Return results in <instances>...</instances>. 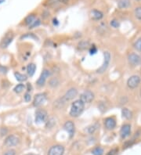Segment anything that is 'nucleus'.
I'll return each instance as SVG.
<instances>
[{
    "label": "nucleus",
    "instance_id": "obj_1",
    "mask_svg": "<svg viewBox=\"0 0 141 155\" xmlns=\"http://www.w3.org/2000/svg\"><path fill=\"white\" fill-rule=\"evenodd\" d=\"M84 107H85V103L80 100V99L75 100L71 104V110H70V115L74 118L78 117L79 115L83 112Z\"/></svg>",
    "mask_w": 141,
    "mask_h": 155
},
{
    "label": "nucleus",
    "instance_id": "obj_2",
    "mask_svg": "<svg viewBox=\"0 0 141 155\" xmlns=\"http://www.w3.org/2000/svg\"><path fill=\"white\" fill-rule=\"evenodd\" d=\"M20 142L19 138L15 136V135H10L9 136L6 138L4 141V145L7 147H13V146H17Z\"/></svg>",
    "mask_w": 141,
    "mask_h": 155
},
{
    "label": "nucleus",
    "instance_id": "obj_3",
    "mask_svg": "<svg viewBox=\"0 0 141 155\" xmlns=\"http://www.w3.org/2000/svg\"><path fill=\"white\" fill-rule=\"evenodd\" d=\"M48 114L45 110L38 109L35 112V122L41 123L47 121Z\"/></svg>",
    "mask_w": 141,
    "mask_h": 155
},
{
    "label": "nucleus",
    "instance_id": "obj_4",
    "mask_svg": "<svg viewBox=\"0 0 141 155\" xmlns=\"http://www.w3.org/2000/svg\"><path fill=\"white\" fill-rule=\"evenodd\" d=\"M13 39V34L12 32H9L6 33L5 35V36L3 37V38L2 39L1 42H0V47L2 49H6L8 46H10V44L12 42Z\"/></svg>",
    "mask_w": 141,
    "mask_h": 155
},
{
    "label": "nucleus",
    "instance_id": "obj_5",
    "mask_svg": "<svg viewBox=\"0 0 141 155\" xmlns=\"http://www.w3.org/2000/svg\"><path fill=\"white\" fill-rule=\"evenodd\" d=\"M80 100L84 103H90L94 100V94L90 90H86L81 94Z\"/></svg>",
    "mask_w": 141,
    "mask_h": 155
},
{
    "label": "nucleus",
    "instance_id": "obj_6",
    "mask_svg": "<svg viewBox=\"0 0 141 155\" xmlns=\"http://www.w3.org/2000/svg\"><path fill=\"white\" fill-rule=\"evenodd\" d=\"M128 63L132 66H137L141 63L140 56L135 53H132L128 56Z\"/></svg>",
    "mask_w": 141,
    "mask_h": 155
},
{
    "label": "nucleus",
    "instance_id": "obj_7",
    "mask_svg": "<svg viewBox=\"0 0 141 155\" xmlns=\"http://www.w3.org/2000/svg\"><path fill=\"white\" fill-rule=\"evenodd\" d=\"M140 83V78L137 75H132L127 81V85L129 89H136Z\"/></svg>",
    "mask_w": 141,
    "mask_h": 155
},
{
    "label": "nucleus",
    "instance_id": "obj_8",
    "mask_svg": "<svg viewBox=\"0 0 141 155\" xmlns=\"http://www.w3.org/2000/svg\"><path fill=\"white\" fill-rule=\"evenodd\" d=\"M110 60H111V54H110V53H108V52H105V53H104V61H103V65L97 70V73H100V74L103 73L104 71L107 69L108 65H109V63H110Z\"/></svg>",
    "mask_w": 141,
    "mask_h": 155
},
{
    "label": "nucleus",
    "instance_id": "obj_9",
    "mask_svg": "<svg viewBox=\"0 0 141 155\" xmlns=\"http://www.w3.org/2000/svg\"><path fill=\"white\" fill-rule=\"evenodd\" d=\"M64 148L61 145H55L51 146L48 151V155H63Z\"/></svg>",
    "mask_w": 141,
    "mask_h": 155
},
{
    "label": "nucleus",
    "instance_id": "obj_10",
    "mask_svg": "<svg viewBox=\"0 0 141 155\" xmlns=\"http://www.w3.org/2000/svg\"><path fill=\"white\" fill-rule=\"evenodd\" d=\"M50 75V71L48 69H44L42 71L41 75H40V77L38 78L37 82H36V84L38 86H43L44 84L46 83V79L49 78Z\"/></svg>",
    "mask_w": 141,
    "mask_h": 155
},
{
    "label": "nucleus",
    "instance_id": "obj_11",
    "mask_svg": "<svg viewBox=\"0 0 141 155\" xmlns=\"http://www.w3.org/2000/svg\"><path fill=\"white\" fill-rule=\"evenodd\" d=\"M46 100V95L45 93H38L35 96L33 105L35 107H40L45 103Z\"/></svg>",
    "mask_w": 141,
    "mask_h": 155
},
{
    "label": "nucleus",
    "instance_id": "obj_12",
    "mask_svg": "<svg viewBox=\"0 0 141 155\" xmlns=\"http://www.w3.org/2000/svg\"><path fill=\"white\" fill-rule=\"evenodd\" d=\"M67 2V0H47L45 5L50 8H58L62 4H65Z\"/></svg>",
    "mask_w": 141,
    "mask_h": 155
},
{
    "label": "nucleus",
    "instance_id": "obj_13",
    "mask_svg": "<svg viewBox=\"0 0 141 155\" xmlns=\"http://www.w3.org/2000/svg\"><path fill=\"white\" fill-rule=\"evenodd\" d=\"M77 95H78V90L75 88H71L65 93V95L64 96V98L65 99L66 101H69L75 98L77 96Z\"/></svg>",
    "mask_w": 141,
    "mask_h": 155
},
{
    "label": "nucleus",
    "instance_id": "obj_14",
    "mask_svg": "<svg viewBox=\"0 0 141 155\" xmlns=\"http://www.w3.org/2000/svg\"><path fill=\"white\" fill-rule=\"evenodd\" d=\"M131 133V125L129 124H125L122 125V129L120 130V135L122 138H126Z\"/></svg>",
    "mask_w": 141,
    "mask_h": 155
},
{
    "label": "nucleus",
    "instance_id": "obj_15",
    "mask_svg": "<svg viewBox=\"0 0 141 155\" xmlns=\"http://www.w3.org/2000/svg\"><path fill=\"white\" fill-rule=\"evenodd\" d=\"M104 125H105L106 129L108 130L114 129L116 126V120L112 117L107 118L104 120Z\"/></svg>",
    "mask_w": 141,
    "mask_h": 155
},
{
    "label": "nucleus",
    "instance_id": "obj_16",
    "mask_svg": "<svg viewBox=\"0 0 141 155\" xmlns=\"http://www.w3.org/2000/svg\"><path fill=\"white\" fill-rule=\"evenodd\" d=\"M64 128L67 132L69 133L70 137H72L75 134V125L71 121H67L65 122L64 125Z\"/></svg>",
    "mask_w": 141,
    "mask_h": 155
},
{
    "label": "nucleus",
    "instance_id": "obj_17",
    "mask_svg": "<svg viewBox=\"0 0 141 155\" xmlns=\"http://www.w3.org/2000/svg\"><path fill=\"white\" fill-rule=\"evenodd\" d=\"M90 17L91 19L94 20V21H100L103 17V13L101 11L97 10H92L90 11Z\"/></svg>",
    "mask_w": 141,
    "mask_h": 155
},
{
    "label": "nucleus",
    "instance_id": "obj_18",
    "mask_svg": "<svg viewBox=\"0 0 141 155\" xmlns=\"http://www.w3.org/2000/svg\"><path fill=\"white\" fill-rule=\"evenodd\" d=\"M130 5V0H118V7L121 10L127 9Z\"/></svg>",
    "mask_w": 141,
    "mask_h": 155
},
{
    "label": "nucleus",
    "instance_id": "obj_19",
    "mask_svg": "<svg viewBox=\"0 0 141 155\" xmlns=\"http://www.w3.org/2000/svg\"><path fill=\"white\" fill-rule=\"evenodd\" d=\"M36 70V66L35 63H29L27 67V72L30 77L33 76Z\"/></svg>",
    "mask_w": 141,
    "mask_h": 155
},
{
    "label": "nucleus",
    "instance_id": "obj_20",
    "mask_svg": "<svg viewBox=\"0 0 141 155\" xmlns=\"http://www.w3.org/2000/svg\"><path fill=\"white\" fill-rule=\"evenodd\" d=\"M122 116L123 118H125L127 120H129L132 118V111H130L128 108H123L122 110Z\"/></svg>",
    "mask_w": 141,
    "mask_h": 155
},
{
    "label": "nucleus",
    "instance_id": "obj_21",
    "mask_svg": "<svg viewBox=\"0 0 141 155\" xmlns=\"http://www.w3.org/2000/svg\"><path fill=\"white\" fill-rule=\"evenodd\" d=\"M36 19V16L33 13H31V14H29V15H27L26 18L25 19V24L27 25V26H29Z\"/></svg>",
    "mask_w": 141,
    "mask_h": 155
},
{
    "label": "nucleus",
    "instance_id": "obj_22",
    "mask_svg": "<svg viewBox=\"0 0 141 155\" xmlns=\"http://www.w3.org/2000/svg\"><path fill=\"white\" fill-rule=\"evenodd\" d=\"M66 102L67 101L65 100V99H64V96H63L62 98H60V99H58L57 100H56L54 102V106L56 107H57V108H60V107H64V105L65 104Z\"/></svg>",
    "mask_w": 141,
    "mask_h": 155
},
{
    "label": "nucleus",
    "instance_id": "obj_23",
    "mask_svg": "<svg viewBox=\"0 0 141 155\" xmlns=\"http://www.w3.org/2000/svg\"><path fill=\"white\" fill-rule=\"evenodd\" d=\"M14 76H15L16 79H17L18 82H25L27 79L26 75L23 74H21L19 72H15L14 73Z\"/></svg>",
    "mask_w": 141,
    "mask_h": 155
},
{
    "label": "nucleus",
    "instance_id": "obj_24",
    "mask_svg": "<svg viewBox=\"0 0 141 155\" xmlns=\"http://www.w3.org/2000/svg\"><path fill=\"white\" fill-rule=\"evenodd\" d=\"M78 49H82V50L86 49L88 47L90 46V42L88 41H81L78 43Z\"/></svg>",
    "mask_w": 141,
    "mask_h": 155
},
{
    "label": "nucleus",
    "instance_id": "obj_25",
    "mask_svg": "<svg viewBox=\"0 0 141 155\" xmlns=\"http://www.w3.org/2000/svg\"><path fill=\"white\" fill-rule=\"evenodd\" d=\"M25 85H24V84H18L17 85L15 86V88L13 89V91L16 93L19 94V93H21L23 92L24 89H25Z\"/></svg>",
    "mask_w": 141,
    "mask_h": 155
},
{
    "label": "nucleus",
    "instance_id": "obj_26",
    "mask_svg": "<svg viewBox=\"0 0 141 155\" xmlns=\"http://www.w3.org/2000/svg\"><path fill=\"white\" fill-rule=\"evenodd\" d=\"M93 155H103V150L100 146H97V147L94 148L92 151Z\"/></svg>",
    "mask_w": 141,
    "mask_h": 155
},
{
    "label": "nucleus",
    "instance_id": "obj_27",
    "mask_svg": "<svg viewBox=\"0 0 141 155\" xmlns=\"http://www.w3.org/2000/svg\"><path fill=\"white\" fill-rule=\"evenodd\" d=\"M40 24H41V21H40L39 19H37V18H36V19L35 20V21H34L33 22H32L29 26H28V27H29L28 28H29V29L35 28V27L39 26Z\"/></svg>",
    "mask_w": 141,
    "mask_h": 155
},
{
    "label": "nucleus",
    "instance_id": "obj_28",
    "mask_svg": "<svg viewBox=\"0 0 141 155\" xmlns=\"http://www.w3.org/2000/svg\"><path fill=\"white\" fill-rule=\"evenodd\" d=\"M49 84H50V85L51 87H53V88H55V87L58 86L59 81H58V79L56 78H51L50 80Z\"/></svg>",
    "mask_w": 141,
    "mask_h": 155
},
{
    "label": "nucleus",
    "instance_id": "obj_29",
    "mask_svg": "<svg viewBox=\"0 0 141 155\" xmlns=\"http://www.w3.org/2000/svg\"><path fill=\"white\" fill-rule=\"evenodd\" d=\"M134 15L136 19H138L139 21H141V6L136 8L134 10Z\"/></svg>",
    "mask_w": 141,
    "mask_h": 155
},
{
    "label": "nucleus",
    "instance_id": "obj_30",
    "mask_svg": "<svg viewBox=\"0 0 141 155\" xmlns=\"http://www.w3.org/2000/svg\"><path fill=\"white\" fill-rule=\"evenodd\" d=\"M134 48L137 51L141 52V38H138L137 40H136V42L134 44Z\"/></svg>",
    "mask_w": 141,
    "mask_h": 155
},
{
    "label": "nucleus",
    "instance_id": "obj_31",
    "mask_svg": "<svg viewBox=\"0 0 141 155\" xmlns=\"http://www.w3.org/2000/svg\"><path fill=\"white\" fill-rule=\"evenodd\" d=\"M111 26L115 27V28H118V27H119V26H120V24L117 20H113V21H111Z\"/></svg>",
    "mask_w": 141,
    "mask_h": 155
},
{
    "label": "nucleus",
    "instance_id": "obj_32",
    "mask_svg": "<svg viewBox=\"0 0 141 155\" xmlns=\"http://www.w3.org/2000/svg\"><path fill=\"white\" fill-rule=\"evenodd\" d=\"M24 99H25V102H30L31 100V94L29 93H26L25 94V96H24Z\"/></svg>",
    "mask_w": 141,
    "mask_h": 155
},
{
    "label": "nucleus",
    "instance_id": "obj_33",
    "mask_svg": "<svg viewBox=\"0 0 141 155\" xmlns=\"http://www.w3.org/2000/svg\"><path fill=\"white\" fill-rule=\"evenodd\" d=\"M8 69L7 67L5 66H2V65H0V74H5L7 73Z\"/></svg>",
    "mask_w": 141,
    "mask_h": 155
},
{
    "label": "nucleus",
    "instance_id": "obj_34",
    "mask_svg": "<svg viewBox=\"0 0 141 155\" xmlns=\"http://www.w3.org/2000/svg\"><path fill=\"white\" fill-rule=\"evenodd\" d=\"M3 155H16V150H13V149H10L4 153Z\"/></svg>",
    "mask_w": 141,
    "mask_h": 155
},
{
    "label": "nucleus",
    "instance_id": "obj_35",
    "mask_svg": "<svg viewBox=\"0 0 141 155\" xmlns=\"http://www.w3.org/2000/svg\"><path fill=\"white\" fill-rule=\"evenodd\" d=\"M90 53L91 55H93V54L97 53V49H96V47L95 46H92L91 47L90 49Z\"/></svg>",
    "mask_w": 141,
    "mask_h": 155
},
{
    "label": "nucleus",
    "instance_id": "obj_36",
    "mask_svg": "<svg viewBox=\"0 0 141 155\" xmlns=\"http://www.w3.org/2000/svg\"><path fill=\"white\" fill-rule=\"evenodd\" d=\"M96 129V125H92V126H90V128L88 129V131H89V132H90V134H92V133H93L95 132Z\"/></svg>",
    "mask_w": 141,
    "mask_h": 155
},
{
    "label": "nucleus",
    "instance_id": "obj_37",
    "mask_svg": "<svg viewBox=\"0 0 141 155\" xmlns=\"http://www.w3.org/2000/svg\"><path fill=\"white\" fill-rule=\"evenodd\" d=\"M27 37H29V38H35V39H37V37L35 36V35L33 34H27V35H23V36L21 37V38H27Z\"/></svg>",
    "mask_w": 141,
    "mask_h": 155
},
{
    "label": "nucleus",
    "instance_id": "obj_38",
    "mask_svg": "<svg viewBox=\"0 0 141 155\" xmlns=\"http://www.w3.org/2000/svg\"><path fill=\"white\" fill-rule=\"evenodd\" d=\"M117 152H118V149H114L108 152V154L107 155H115Z\"/></svg>",
    "mask_w": 141,
    "mask_h": 155
},
{
    "label": "nucleus",
    "instance_id": "obj_39",
    "mask_svg": "<svg viewBox=\"0 0 141 155\" xmlns=\"http://www.w3.org/2000/svg\"><path fill=\"white\" fill-rule=\"evenodd\" d=\"M6 133H7V129L6 128L1 129V135L2 136H4V135H6Z\"/></svg>",
    "mask_w": 141,
    "mask_h": 155
},
{
    "label": "nucleus",
    "instance_id": "obj_40",
    "mask_svg": "<svg viewBox=\"0 0 141 155\" xmlns=\"http://www.w3.org/2000/svg\"><path fill=\"white\" fill-rule=\"evenodd\" d=\"M27 92L29 93V92H31V84L30 83H27Z\"/></svg>",
    "mask_w": 141,
    "mask_h": 155
},
{
    "label": "nucleus",
    "instance_id": "obj_41",
    "mask_svg": "<svg viewBox=\"0 0 141 155\" xmlns=\"http://www.w3.org/2000/svg\"><path fill=\"white\" fill-rule=\"evenodd\" d=\"M58 24H59V22H58V21L56 19H53V24L54 25H58Z\"/></svg>",
    "mask_w": 141,
    "mask_h": 155
},
{
    "label": "nucleus",
    "instance_id": "obj_42",
    "mask_svg": "<svg viewBox=\"0 0 141 155\" xmlns=\"http://www.w3.org/2000/svg\"><path fill=\"white\" fill-rule=\"evenodd\" d=\"M26 155H38V154H27Z\"/></svg>",
    "mask_w": 141,
    "mask_h": 155
},
{
    "label": "nucleus",
    "instance_id": "obj_43",
    "mask_svg": "<svg viewBox=\"0 0 141 155\" xmlns=\"http://www.w3.org/2000/svg\"><path fill=\"white\" fill-rule=\"evenodd\" d=\"M4 1H5V0H0V4H1V3H2Z\"/></svg>",
    "mask_w": 141,
    "mask_h": 155
},
{
    "label": "nucleus",
    "instance_id": "obj_44",
    "mask_svg": "<svg viewBox=\"0 0 141 155\" xmlns=\"http://www.w3.org/2000/svg\"><path fill=\"white\" fill-rule=\"evenodd\" d=\"M140 96H141V91H140Z\"/></svg>",
    "mask_w": 141,
    "mask_h": 155
},
{
    "label": "nucleus",
    "instance_id": "obj_45",
    "mask_svg": "<svg viewBox=\"0 0 141 155\" xmlns=\"http://www.w3.org/2000/svg\"><path fill=\"white\" fill-rule=\"evenodd\" d=\"M137 1H139V0H137Z\"/></svg>",
    "mask_w": 141,
    "mask_h": 155
}]
</instances>
